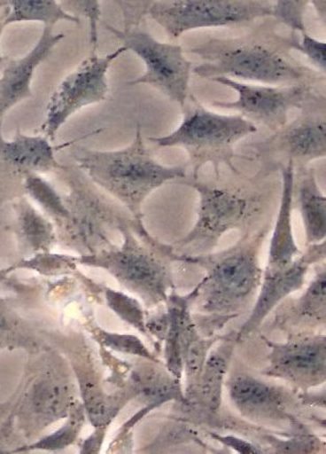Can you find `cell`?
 Segmentation results:
<instances>
[{"label":"cell","instance_id":"obj_33","mask_svg":"<svg viewBox=\"0 0 326 454\" xmlns=\"http://www.w3.org/2000/svg\"><path fill=\"white\" fill-rule=\"evenodd\" d=\"M307 0H277L272 2L271 16L291 29L293 34H307L306 14Z\"/></svg>","mask_w":326,"mask_h":454},{"label":"cell","instance_id":"obj_37","mask_svg":"<svg viewBox=\"0 0 326 454\" xmlns=\"http://www.w3.org/2000/svg\"><path fill=\"white\" fill-rule=\"evenodd\" d=\"M105 431L106 427L96 428V432L82 442L80 452L88 454L98 453L105 440Z\"/></svg>","mask_w":326,"mask_h":454},{"label":"cell","instance_id":"obj_22","mask_svg":"<svg viewBox=\"0 0 326 454\" xmlns=\"http://www.w3.org/2000/svg\"><path fill=\"white\" fill-rule=\"evenodd\" d=\"M280 172L283 179L281 204L270 243L268 264L266 267L268 270L285 269L301 254L293 237L291 222L295 163L288 162Z\"/></svg>","mask_w":326,"mask_h":454},{"label":"cell","instance_id":"obj_39","mask_svg":"<svg viewBox=\"0 0 326 454\" xmlns=\"http://www.w3.org/2000/svg\"><path fill=\"white\" fill-rule=\"evenodd\" d=\"M5 18H7V8H5L4 0H0V68L4 67L9 61V59L4 57L2 52L3 34L5 27H7L5 26Z\"/></svg>","mask_w":326,"mask_h":454},{"label":"cell","instance_id":"obj_40","mask_svg":"<svg viewBox=\"0 0 326 454\" xmlns=\"http://www.w3.org/2000/svg\"><path fill=\"white\" fill-rule=\"evenodd\" d=\"M309 4H314V10L317 11L319 18L322 19L323 23H325V0H316V2L313 0V2H309Z\"/></svg>","mask_w":326,"mask_h":454},{"label":"cell","instance_id":"obj_20","mask_svg":"<svg viewBox=\"0 0 326 454\" xmlns=\"http://www.w3.org/2000/svg\"><path fill=\"white\" fill-rule=\"evenodd\" d=\"M325 306L326 272L325 266H320L306 293L277 306L272 327L290 336L312 334L325 325Z\"/></svg>","mask_w":326,"mask_h":454},{"label":"cell","instance_id":"obj_8","mask_svg":"<svg viewBox=\"0 0 326 454\" xmlns=\"http://www.w3.org/2000/svg\"><path fill=\"white\" fill-rule=\"evenodd\" d=\"M179 184L190 186L200 199L195 226L175 246L179 251H185L182 255L190 251L195 253L191 255L206 254L215 247L224 233L253 222L263 209L264 195L258 191L229 188L191 178Z\"/></svg>","mask_w":326,"mask_h":454},{"label":"cell","instance_id":"obj_3","mask_svg":"<svg viewBox=\"0 0 326 454\" xmlns=\"http://www.w3.org/2000/svg\"><path fill=\"white\" fill-rule=\"evenodd\" d=\"M74 165L105 193L113 197L137 221L143 222V205L152 192L170 181L185 180V165L166 167L153 158L144 141L141 125L130 145L119 151H94L77 146Z\"/></svg>","mask_w":326,"mask_h":454},{"label":"cell","instance_id":"obj_29","mask_svg":"<svg viewBox=\"0 0 326 454\" xmlns=\"http://www.w3.org/2000/svg\"><path fill=\"white\" fill-rule=\"evenodd\" d=\"M25 196L41 207L44 215L57 223L66 218L67 210L63 195L42 175H31L25 181Z\"/></svg>","mask_w":326,"mask_h":454},{"label":"cell","instance_id":"obj_27","mask_svg":"<svg viewBox=\"0 0 326 454\" xmlns=\"http://www.w3.org/2000/svg\"><path fill=\"white\" fill-rule=\"evenodd\" d=\"M87 414L83 404L80 402L69 414L60 429L41 437V439L29 442V444L21 445L14 450L13 453H24L31 451H50L57 452L66 450V448L77 442L82 432Z\"/></svg>","mask_w":326,"mask_h":454},{"label":"cell","instance_id":"obj_32","mask_svg":"<svg viewBox=\"0 0 326 454\" xmlns=\"http://www.w3.org/2000/svg\"><path fill=\"white\" fill-rule=\"evenodd\" d=\"M13 266L15 270H30L43 276H58L77 270L78 264L76 255L53 254L51 251L29 256Z\"/></svg>","mask_w":326,"mask_h":454},{"label":"cell","instance_id":"obj_15","mask_svg":"<svg viewBox=\"0 0 326 454\" xmlns=\"http://www.w3.org/2000/svg\"><path fill=\"white\" fill-rule=\"evenodd\" d=\"M52 344L72 367L78 392L89 423L108 427L128 400L127 393L108 395L101 386L93 349L80 335H53Z\"/></svg>","mask_w":326,"mask_h":454},{"label":"cell","instance_id":"obj_16","mask_svg":"<svg viewBox=\"0 0 326 454\" xmlns=\"http://www.w3.org/2000/svg\"><path fill=\"white\" fill-rule=\"evenodd\" d=\"M263 339L271 349L270 366L265 375L284 379L304 388L325 381L324 335H292L283 344Z\"/></svg>","mask_w":326,"mask_h":454},{"label":"cell","instance_id":"obj_21","mask_svg":"<svg viewBox=\"0 0 326 454\" xmlns=\"http://www.w3.org/2000/svg\"><path fill=\"white\" fill-rule=\"evenodd\" d=\"M52 333L19 312L16 299L0 296V351L21 349L32 356L55 348Z\"/></svg>","mask_w":326,"mask_h":454},{"label":"cell","instance_id":"obj_18","mask_svg":"<svg viewBox=\"0 0 326 454\" xmlns=\"http://www.w3.org/2000/svg\"><path fill=\"white\" fill-rule=\"evenodd\" d=\"M64 37L63 34H55L50 27H44L39 40L28 53L5 64L0 77V122L15 106L32 98V80L36 69L47 60Z\"/></svg>","mask_w":326,"mask_h":454},{"label":"cell","instance_id":"obj_41","mask_svg":"<svg viewBox=\"0 0 326 454\" xmlns=\"http://www.w3.org/2000/svg\"><path fill=\"white\" fill-rule=\"evenodd\" d=\"M15 270L14 266L11 265L9 267H5V269H0V285H3L4 281L8 280V277L12 274Z\"/></svg>","mask_w":326,"mask_h":454},{"label":"cell","instance_id":"obj_9","mask_svg":"<svg viewBox=\"0 0 326 454\" xmlns=\"http://www.w3.org/2000/svg\"><path fill=\"white\" fill-rule=\"evenodd\" d=\"M253 151L260 163L255 179H265L291 161L297 169L325 158V100L306 106L295 121L287 122L264 141L255 143Z\"/></svg>","mask_w":326,"mask_h":454},{"label":"cell","instance_id":"obj_5","mask_svg":"<svg viewBox=\"0 0 326 454\" xmlns=\"http://www.w3.org/2000/svg\"><path fill=\"white\" fill-rule=\"evenodd\" d=\"M56 175L67 189L63 194L67 215L55 223L58 244L78 255L97 254L114 246V232L135 217L110 200L76 165L63 164Z\"/></svg>","mask_w":326,"mask_h":454},{"label":"cell","instance_id":"obj_1","mask_svg":"<svg viewBox=\"0 0 326 454\" xmlns=\"http://www.w3.org/2000/svg\"><path fill=\"white\" fill-rule=\"evenodd\" d=\"M293 35L260 31L235 39L211 37L184 52L200 58L201 63L192 67V73L203 79H243L265 85L325 82L322 72L292 57Z\"/></svg>","mask_w":326,"mask_h":454},{"label":"cell","instance_id":"obj_14","mask_svg":"<svg viewBox=\"0 0 326 454\" xmlns=\"http://www.w3.org/2000/svg\"><path fill=\"white\" fill-rule=\"evenodd\" d=\"M60 147L44 136L18 132L8 140L0 122V204L25 196V181L31 175L56 174L63 168L57 160Z\"/></svg>","mask_w":326,"mask_h":454},{"label":"cell","instance_id":"obj_12","mask_svg":"<svg viewBox=\"0 0 326 454\" xmlns=\"http://www.w3.org/2000/svg\"><path fill=\"white\" fill-rule=\"evenodd\" d=\"M238 94L234 101H215L213 106L238 112L253 124L280 129L288 122L292 109L303 110L308 105L325 100V93L316 83L265 85L237 82L229 78L212 79Z\"/></svg>","mask_w":326,"mask_h":454},{"label":"cell","instance_id":"obj_11","mask_svg":"<svg viewBox=\"0 0 326 454\" xmlns=\"http://www.w3.org/2000/svg\"><path fill=\"white\" fill-rule=\"evenodd\" d=\"M105 28L122 42V47L135 52L145 64V73L128 84L151 85L180 106L185 104L194 67L187 60L182 46L158 41L140 25L125 26L122 30L109 25Z\"/></svg>","mask_w":326,"mask_h":454},{"label":"cell","instance_id":"obj_23","mask_svg":"<svg viewBox=\"0 0 326 454\" xmlns=\"http://www.w3.org/2000/svg\"><path fill=\"white\" fill-rule=\"evenodd\" d=\"M20 250L32 255L51 253L58 244L55 223L36 209L27 196L12 201Z\"/></svg>","mask_w":326,"mask_h":454},{"label":"cell","instance_id":"obj_19","mask_svg":"<svg viewBox=\"0 0 326 454\" xmlns=\"http://www.w3.org/2000/svg\"><path fill=\"white\" fill-rule=\"evenodd\" d=\"M229 389L232 402L247 418L263 423L297 424L288 412L291 397L284 388L270 386L247 375H237L229 380Z\"/></svg>","mask_w":326,"mask_h":454},{"label":"cell","instance_id":"obj_30","mask_svg":"<svg viewBox=\"0 0 326 454\" xmlns=\"http://www.w3.org/2000/svg\"><path fill=\"white\" fill-rule=\"evenodd\" d=\"M87 328L96 343L104 348L154 360L146 346L136 335L110 333L99 327L93 320H89Z\"/></svg>","mask_w":326,"mask_h":454},{"label":"cell","instance_id":"obj_24","mask_svg":"<svg viewBox=\"0 0 326 454\" xmlns=\"http://www.w3.org/2000/svg\"><path fill=\"white\" fill-rule=\"evenodd\" d=\"M297 169L293 196H297L300 207L307 243H322L326 235V197L320 189L313 168L306 167Z\"/></svg>","mask_w":326,"mask_h":454},{"label":"cell","instance_id":"obj_34","mask_svg":"<svg viewBox=\"0 0 326 454\" xmlns=\"http://www.w3.org/2000/svg\"><path fill=\"white\" fill-rule=\"evenodd\" d=\"M63 8L79 20H88L89 25V43L92 55H96L98 46V25L101 20V3L98 0H62Z\"/></svg>","mask_w":326,"mask_h":454},{"label":"cell","instance_id":"obj_10","mask_svg":"<svg viewBox=\"0 0 326 454\" xmlns=\"http://www.w3.org/2000/svg\"><path fill=\"white\" fill-rule=\"evenodd\" d=\"M272 2L265 0H156L148 14L170 39L185 32L251 23L271 16Z\"/></svg>","mask_w":326,"mask_h":454},{"label":"cell","instance_id":"obj_28","mask_svg":"<svg viewBox=\"0 0 326 454\" xmlns=\"http://www.w3.org/2000/svg\"><path fill=\"white\" fill-rule=\"evenodd\" d=\"M133 387L131 391L141 396L151 404L158 407L167 400L180 397L178 384L171 380L162 372L156 370L133 372Z\"/></svg>","mask_w":326,"mask_h":454},{"label":"cell","instance_id":"obj_4","mask_svg":"<svg viewBox=\"0 0 326 454\" xmlns=\"http://www.w3.org/2000/svg\"><path fill=\"white\" fill-rule=\"evenodd\" d=\"M120 246L89 255H76L78 265L108 271L127 291L140 297L147 308L166 304L174 288L169 262L174 248L149 235L142 221L126 222L120 230Z\"/></svg>","mask_w":326,"mask_h":454},{"label":"cell","instance_id":"obj_13","mask_svg":"<svg viewBox=\"0 0 326 454\" xmlns=\"http://www.w3.org/2000/svg\"><path fill=\"white\" fill-rule=\"evenodd\" d=\"M126 51V48L120 46L106 56L96 53L68 74L48 101L45 121L41 126L42 136L55 141L58 130L73 115L105 100L109 94V69Z\"/></svg>","mask_w":326,"mask_h":454},{"label":"cell","instance_id":"obj_25","mask_svg":"<svg viewBox=\"0 0 326 454\" xmlns=\"http://www.w3.org/2000/svg\"><path fill=\"white\" fill-rule=\"evenodd\" d=\"M237 333H229L222 338V343L212 352L205 363L201 372V381L197 383L200 403L211 412H216L221 407L223 377L226 375L229 359H231Z\"/></svg>","mask_w":326,"mask_h":454},{"label":"cell","instance_id":"obj_6","mask_svg":"<svg viewBox=\"0 0 326 454\" xmlns=\"http://www.w3.org/2000/svg\"><path fill=\"white\" fill-rule=\"evenodd\" d=\"M29 364L11 411L25 444L36 440L58 421L66 419L80 403L76 378L60 351L52 348L42 352Z\"/></svg>","mask_w":326,"mask_h":454},{"label":"cell","instance_id":"obj_36","mask_svg":"<svg viewBox=\"0 0 326 454\" xmlns=\"http://www.w3.org/2000/svg\"><path fill=\"white\" fill-rule=\"evenodd\" d=\"M18 440H21V437L16 430L14 416L11 412L8 419L0 426V454L13 453L19 446Z\"/></svg>","mask_w":326,"mask_h":454},{"label":"cell","instance_id":"obj_38","mask_svg":"<svg viewBox=\"0 0 326 454\" xmlns=\"http://www.w3.org/2000/svg\"><path fill=\"white\" fill-rule=\"evenodd\" d=\"M218 440H221L224 444L234 448L235 450H237L240 453L251 454V453H259L260 450H256V448L252 445L249 444V442H245L244 441L234 439L232 436L228 437H218Z\"/></svg>","mask_w":326,"mask_h":454},{"label":"cell","instance_id":"obj_7","mask_svg":"<svg viewBox=\"0 0 326 454\" xmlns=\"http://www.w3.org/2000/svg\"><path fill=\"white\" fill-rule=\"evenodd\" d=\"M183 120L169 135L148 137L158 147H180L189 154L192 168L191 179H198L203 165L212 164L216 179L221 178V167L226 165L239 175L234 159V147L244 137L258 131L253 122L239 114H219L206 108L190 94L181 106Z\"/></svg>","mask_w":326,"mask_h":454},{"label":"cell","instance_id":"obj_2","mask_svg":"<svg viewBox=\"0 0 326 454\" xmlns=\"http://www.w3.org/2000/svg\"><path fill=\"white\" fill-rule=\"evenodd\" d=\"M268 229L247 233L231 248L219 254L176 255L174 260L189 262L206 270V276L190 295V307L201 314L203 333L213 334L243 314L258 292L263 270L259 254Z\"/></svg>","mask_w":326,"mask_h":454},{"label":"cell","instance_id":"obj_31","mask_svg":"<svg viewBox=\"0 0 326 454\" xmlns=\"http://www.w3.org/2000/svg\"><path fill=\"white\" fill-rule=\"evenodd\" d=\"M104 293L105 301L111 311H113L122 322L129 324L141 333L149 335L145 311L137 299L127 294L112 290L109 287L101 288Z\"/></svg>","mask_w":326,"mask_h":454},{"label":"cell","instance_id":"obj_17","mask_svg":"<svg viewBox=\"0 0 326 454\" xmlns=\"http://www.w3.org/2000/svg\"><path fill=\"white\" fill-rule=\"evenodd\" d=\"M325 259V240L308 245L306 254L298 256L290 266L279 270H265L258 299L250 317L237 333V341L247 339L259 330L264 320L291 294L301 290L313 264Z\"/></svg>","mask_w":326,"mask_h":454},{"label":"cell","instance_id":"obj_26","mask_svg":"<svg viewBox=\"0 0 326 454\" xmlns=\"http://www.w3.org/2000/svg\"><path fill=\"white\" fill-rule=\"evenodd\" d=\"M4 4L7 8L5 26L25 21H37L50 28L60 21L82 25V20L68 13L58 0H4Z\"/></svg>","mask_w":326,"mask_h":454},{"label":"cell","instance_id":"obj_35","mask_svg":"<svg viewBox=\"0 0 326 454\" xmlns=\"http://www.w3.org/2000/svg\"><path fill=\"white\" fill-rule=\"evenodd\" d=\"M301 35L302 39L299 40V35H293L292 51L302 52L314 67H317L324 74L326 69V43L316 40L308 34Z\"/></svg>","mask_w":326,"mask_h":454}]
</instances>
